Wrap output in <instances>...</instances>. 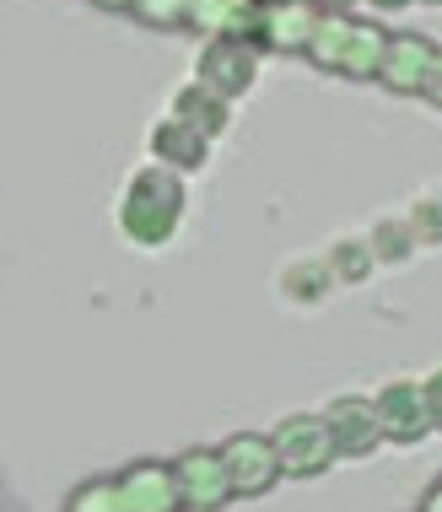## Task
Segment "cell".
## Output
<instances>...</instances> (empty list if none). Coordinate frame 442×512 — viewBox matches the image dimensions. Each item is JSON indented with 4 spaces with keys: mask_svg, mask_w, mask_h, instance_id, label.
I'll return each mask as SVG.
<instances>
[{
    "mask_svg": "<svg viewBox=\"0 0 442 512\" xmlns=\"http://www.w3.org/2000/svg\"><path fill=\"white\" fill-rule=\"evenodd\" d=\"M65 512H124V496L114 480H81V486L65 496Z\"/></svg>",
    "mask_w": 442,
    "mask_h": 512,
    "instance_id": "15",
    "label": "cell"
},
{
    "mask_svg": "<svg viewBox=\"0 0 442 512\" xmlns=\"http://www.w3.org/2000/svg\"><path fill=\"white\" fill-rule=\"evenodd\" d=\"M270 442H275V459H281V475H292V480H313L340 459L335 432H329L324 415H286L270 432Z\"/></svg>",
    "mask_w": 442,
    "mask_h": 512,
    "instance_id": "3",
    "label": "cell"
},
{
    "mask_svg": "<svg viewBox=\"0 0 442 512\" xmlns=\"http://www.w3.org/2000/svg\"><path fill=\"white\" fill-rule=\"evenodd\" d=\"M173 119L195 124L200 135H211V141H216V135L232 124V98H221V92H211L205 81H195V87H184L173 98Z\"/></svg>",
    "mask_w": 442,
    "mask_h": 512,
    "instance_id": "14",
    "label": "cell"
},
{
    "mask_svg": "<svg viewBox=\"0 0 442 512\" xmlns=\"http://www.w3.org/2000/svg\"><path fill=\"white\" fill-rule=\"evenodd\" d=\"M432 38L421 33H389V44H383V60H378V87L389 92H421V76L426 65H432Z\"/></svg>",
    "mask_w": 442,
    "mask_h": 512,
    "instance_id": "11",
    "label": "cell"
},
{
    "mask_svg": "<svg viewBox=\"0 0 442 512\" xmlns=\"http://www.w3.org/2000/svg\"><path fill=\"white\" fill-rule=\"evenodd\" d=\"M200 38H243L259 49V6L254 0H189V22Z\"/></svg>",
    "mask_w": 442,
    "mask_h": 512,
    "instance_id": "10",
    "label": "cell"
},
{
    "mask_svg": "<svg viewBox=\"0 0 442 512\" xmlns=\"http://www.w3.org/2000/svg\"><path fill=\"white\" fill-rule=\"evenodd\" d=\"M421 512H442V475L426 486V496H421Z\"/></svg>",
    "mask_w": 442,
    "mask_h": 512,
    "instance_id": "22",
    "label": "cell"
},
{
    "mask_svg": "<svg viewBox=\"0 0 442 512\" xmlns=\"http://www.w3.org/2000/svg\"><path fill=\"white\" fill-rule=\"evenodd\" d=\"M319 6H324V11H345L351 0H319Z\"/></svg>",
    "mask_w": 442,
    "mask_h": 512,
    "instance_id": "25",
    "label": "cell"
},
{
    "mask_svg": "<svg viewBox=\"0 0 442 512\" xmlns=\"http://www.w3.org/2000/svg\"><path fill=\"white\" fill-rule=\"evenodd\" d=\"M426 6H437V0H426Z\"/></svg>",
    "mask_w": 442,
    "mask_h": 512,
    "instance_id": "27",
    "label": "cell"
},
{
    "mask_svg": "<svg viewBox=\"0 0 442 512\" xmlns=\"http://www.w3.org/2000/svg\"><path fill=\"white\" fill-rule=\"evenodd\" d=\"M421 405H426V426H432V432H442V367L421 383Z\"/></svg>",
    "mask_w": 442,
    "mask_h": 512,
    "instance_id": "20",
    "label": "cell"
},
{
    "mask_svg": "<svg viewBox=\"0 0 442 512\" xmlns=\"http://www.w3.org/2000/svg\"><path fill=\"white\" fill-rule=\"evenodd\" d=\"M184 221V178L173 168H141L119 195V232L135 248H162Z\"/></svg>",
    "mask_w": 442,
    "mask_h": 512,
    "instance_id": "1",
    "label": "cell"
},
{
    "mask_svg": "<svg viewBox=\"0 0 442 512\" xmlns=\"http://www.w3.org/2000/svg\"><path fill=\"white\" fill-rule=\"evenodd\" d=\"M383 44H389V33H383L378 22L351 17V11H324L302 54H308V60L319 65V71H329V76H345V81H378Z\"/></svg>",
    "mask_w": 442,
    "mask_h": 512,
    "instance_id": "2",
    "label": "cell"
},
{
    "mask_svg": "<svg viewBox=\"0 0 442 512\" xmlns=\"http://www.w3.org/2000/svg\"><path fill=\"white\" fill-rule=\"evenodd\" d=\"M324 6L319 0H281V6H259V54H302L319 27Z\"/></svg>",
    "mask_w": 442,
    "mask_h": 512,
    "instance_id": "8",
    "label": "cell"
},
{
    "mask_svg": "<svg viewBox=\"0 0 442 512\" xmlns=\"http://www.w3.org/2000/svg\"><path fill=\"white\" fill-rule=\"evenodd\" d=\"M92 6H103V11H130V0H92Z\"/></svg>",
    "mask_w": 442,
    "mask_h": 512,
    "instance_id": "23",
    "label": "cell"
},
{
    "mask_svg": "<svg viewBox=\"0 0 442 512\" xmlns=\"http://www.w3.org/2000/svg\"><path fill=\"white\" fill-rule=\"evenodd\" d=\"M130 17L168 33V27H184L189 22V0H130Z\"/></svg>",
    "mask_w": 442,
    "mask_h": 512,
    "instance_id": "16",
    "label": "cell"
},
{
    "mask_svg": "<svg viewBox=\"0 0 442 512\" xmlns=\"http://www.w3.org/2000/svg\"><path fill=\"white\" fill-rule=\"evenodd\" d=\"M178 475V496H184L189 512H221L232 502V475L221 464V448H189L173 459Z\"/></svg>",
    "mask_w": 442,
    "mask_h": 512,
    "instance_id": "6",
    "label": "cell"
},
{
    "mask_svg": "<svg viewBox=\"0 0 442 512\" xmlns=\"http://www.w3.org/2000/svg\"><path fill=\"white\" fill-rule=\"evenodd\" d=\"M378 426L389 442H421L432 426H426V405H421V383H389L378 389Z\"/></svg>",
    "mask_w": 442,
    "mask_h": 512,
    "instance_id": "13",
    "label": "cell"
},
{
    "mask_svg": "<svg viewBox=\"0 0 442 512\" xmlns=\"http://www.w3.org/2000/svg\"><path fill=\"white\" fill-rule=\"evenodd\" d=\"M151 157H157V168L195 173V168H205V157H211V135H200L195 124L168 114V119L151 124Z\"/></svg>",
    "mask_w": 442,
    "mask_h": 512,
    "instance_id": "12",
    "label": "cell"
},
{
    "mask_svg": "<svg viewBox=\"0 0 442 512\" xmlns=\"http://www.w3.org/2000/svg\"><path fill=\"white\" fill-rule=\"evenodd\" d=\"M254 6H281V0H254Z\"/></svg>",
    "mask_w": 442,
    "mask_h": 512,
    "instance_id": "26",
    "label": "cell"
},
{
    "mask_svg": "<svg viewBox=\"0 0 442 512\" xmlns=\"http://www.w3.org/2000/svg\"><path fill=\"white\" fill-rule=\"evenodd\" d=\"M259 76V49L243 38H205L200 60H195V81H205L221 98H243Z\"/></svg>",
    "mask_w": 442,
    "mask_h": 512,
    "instance_id": "5",
    "label": "cell"
},
{
    "mask_svg": "<svg viewBox=\"0 0 442 512\" xmlns=\"http://www.w3.org/2000/svg\"><path fill=\"white\" fill-rule=\"evenodd\" d=\"M410 243H416V232H410V221H405V216H399V221H383L378 238H372V248H378L383 259H405V254H410Z\"/></svg>",
    "mask_w": 442,
    "mask_h": 512,
    "instance_id": "17",
    "label": "cell"
},
{
    "mask_svg": "<svg viewBox=\"0 0 442 512\" xmlns=\"http://www.w3.org/2000/svg\"><path fill=\"white\" fill-rule=\"evenodd\" d=\"M221 464H227V475H232V496H243V502L275 491V480H281V459H275V442L265 432L227 437L221 442Z\"/></svg>",
    "mask_w": 442,
    "mask_h": 512,
    "instance_id": "4",
    "label": "cell"
},
{
    "mask_svg": "<svg viewBox=\"0 0 442 512\" xmlns=\"http://www.w3.org/2000/svg\"><path fill=\"white\" fill-rule=\"evenodd\" d=\"M367 270H372V248L367 243H340L335 248V275H345V281H362Z\"/></svg>",
    "mask_w": 442,
    "mask_h": 512,
    "instance_id": "18",
    "label": "cell"
},
{
    "mask_svg": "<svg viewBox=\"0 0 442 512\" xmlns=\"http://www.w3.org/2000/svg\"><path fill=\"white\" fill-rule=\"evenodd\" d=\"M114 486L124 496V512H184L178 475H173V464H162V459H141V464L119 469Z\"/></svg>",
    "mask_w": 442,
    "mask_h": 512,
    "instance_id": "7",
    "label": "cell"
},
{
    "mask_svg": "<svg viewBox=\"0 0 442 512\" xmlns=\"http://www.w3.org/2000/svg\"><path fill=\"white\" fill-rule=\"evenodd\" d=\"M405 221H410V232H416V243H426V238L442 243V205L426 200V205H416V216H405Z\"/></svg>",
    "mask_w": 442,
    "mask_h": 512,
    "instance_id": "19",
    "label": "cell"
},
{
    "mask_svg": "<svg viewBox=\"0 0 442 512\" xmlns=\"http://www.w3.org/2000/svg\"><path fill=\"white\" fill-rule=\"evenodd\" d=\"M372 6H383V11H399V6H416V0H372Z\"/></svg>",
    "mask_w": 442,
    "mask_h": 512,
    "instance_id": "24",
    "label": "cell"
},
{
    "mask_svg": "<svg viewBox=\"0 0 442 512\" xmlns=\"http://www.w3.org/2000/svg\"><path fill=\"white\" fill-rule=\"evenodd\" d=\"M421 98L442 108V49H432V65H426V76H421Z\"/></svg>",
    "mask_w": 442,
    "mask_h": 512,
    "instance_id": "21",
    "label": "cell"
},
{
    "mask_svg": "<svg viewBox=\"0 0 442 512\" xmlns=\"http://www.w3.org/2000/svg\"><path fill=\"white\" fill-rule=\"evenodd\" d=\"M324 421H329V432H335L340 459H367V453L383 442L378 405H372V399H362V394H340V399H329Z\"/></svg>",
    "mask_w": 442,
    "mask_h": 512,
    "instance_id": "9",
    "label": "cell"
}]
</instances>
